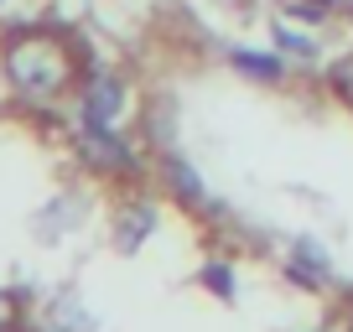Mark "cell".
<instances>
[{
	"label": "cell",
	"instance_id": "cell-1",
	"mask_svg": "<svg viewBox=\"0 0 353 332\" xmlns=\"http://www.w3.org/2000/svg\"><path fill=\"white\" fill-rule=\"evenodd\" d=\"M0 73L21 99H57V94L73 89L78 78V57L63 37L52 32H11L0 42Z\"/></svg>",
	"mask_w": 353,
	"mask_h": 332
},
{
	"label": "cell",
	"instance_id": "cell-2",
	"mask_svg": "<svg viewBox=\"0 0 353 332\" xmlns=\"http://www.w3.org/2000/svg\"><path fill=\"white\" fill-rule=\"evenodd\" d=\"M125 114V83L110 73H94L78 94V120L83 125H99V130H114V120Z\"/></svg>",
	"mask_w": 353,
	"mask_h": 332
},
{
	"label": "cell",
	"instance_id": "cell-3",
	"mask_svg": "<svg viewBox=\"0 0 353 332\" xmlns=\"http://www.w3.org/2000/svg\"><path fill=\"white\" fill-rule=\"evenodd\" d=\"M78 156L94 172H125V177L135 172V151L114 130H99V125H78Z\"/></svg>",
	"mask_w": 353,
	"mask_h": 332
},
{
	"label": "cell",
	"instance_id": "cell-4",
	"mask_svg": "<svg viewBox=\"0 0 353 332\" xmlns=\"http://www.w3.org/2000/svg\"><path fill=\"white\" fill-rule=\"evenodd\" d=\"M156 208L151 203H125L120 213H114V244H120V255H135L145 239L156 234Z\"/></svg>",
	"mask_w": 353,
	"mask_h": 332
},
{
	"label": "cell",
	"instance_id": "cell-5",
	"mask_svg": "<svg viewBox=\"0 0 353 332\" xmlns=\"http://www.w3.org/2000/svg\"><path fill=\"white\" fill-rule=\"evenodd\" d=\"M166 182H172V192H176V198H182V203H188V208H208V187H203V177H198V172H192V166L188 161H176V156H172V161H166Z\"/></svg>",
	"mask_w": 353,
	"mask_h": 332
},
{
	"label": "cell",
	"instance_id": "cell-6",
	"mask_svg": "<svg viewBox=\"0 0 353 332\" xmlns=\"http://www.w3.org/2000/svg\"><path fill=\"white\" fill-rule=\"evenodd\" d=\"M234 68L250 78H260V83H276L281 78V63L276 57H265V52H244V47H234Z\"/></svg>",
	"mask_w": 353,
	"mask_h": 332
},
{
	"label": "cell",
	"instance_id": "cell-7",
	"mask_svg": "<svg viewBox=\"0 0 353 332\" xmlns=\"http://www.w3.org/2000/svg\"><path fill=\"white\" fill-rule=\"evenodd\" d=\"M270 37H276V47H281V52H291V57H317V42H312L307 32H296V26H286V21L270 26Z\"/></svg>",
	"mask_w": 353,
	"mask_h": 332
},
{
	"label": "cell",
	"instance_id": "cell-8",
	"mask_svg": "<svg viewBox=\"0 0 353 332\" xmlns=\"http://www.w3.org/2000/svg\"><path fill=\"white\" fill-rule=\"evenodd\" d=\"M203 286H213V296L234 301V291H239V280H234V270H229V265H219V260H208V265H203Z\"/></svg>",
	"mask_w": 353,
	"mask_h": 332
},
{
	"label": "cell",
	"instance_id": "cell-9",
	"mask_svg": "<svg viewBox=\"0 0 353 332\" xmlns=\"http://www.w3.org/2000/svg\"><path fill=\"white\" fill-rule=\"evenodd\" d=\"M296 265H312L317 276H327V270H332V260H327V249H322L317 239H301V244H296Z\"/></svg>",
	"mask_w": 353,
	"mask_h": 332
},
{
	"label": "cell",
	"instance_id": "cell-10",
	"mask_svg": "<svg viewBox=\"0 0 353 332\" xmlns=\"http://www.w3.org/2000/svg\"><path fill=\"white\" fill-rule=\"evenodd\" d=\"M332 89H338L343 99L353 104V57H348V63H338V68H332Z\"/></svg>",
	"mask_w": 353,
	"mask_h": 332
},
{
	"label": "cell",
	"instance_id": "cell-11",
	"mask_svg": "<svg viewBox=\"0 0 353 332\" xmlns=\"http://www.w3.org/2000/svg\"><path fill=\"white\" fill-rule=\"evenodd\" d=\"M11 327H16V301L0 291V332H11Z\"/></svg>",
	"mask_w": 353,
	"mask_h": 332
},
{
	"label": "cell",
	"instance_id": "cell-12",
	"mask_svg": "<svg viewBox=\"0 0 353 332\" xmlns=\"http://www.w3.org/2000/svg\"><path fill=\"white\" fill-rule=\"evenodd\" d=\"M0 6H6V0H0Z\"/></svg>",
	"mask_w": 353,
	"mask_h": 332
}]
</instances>
